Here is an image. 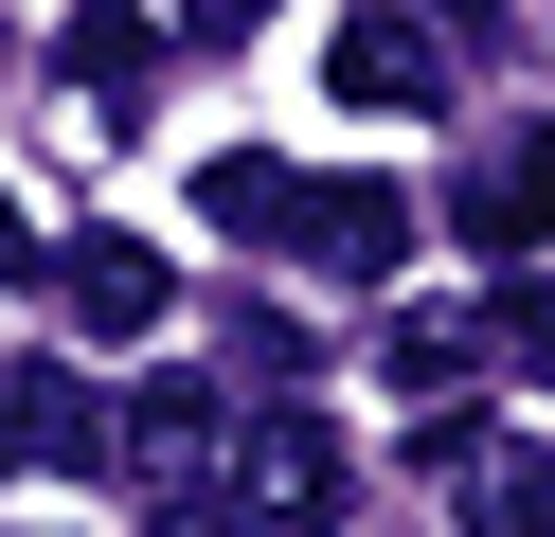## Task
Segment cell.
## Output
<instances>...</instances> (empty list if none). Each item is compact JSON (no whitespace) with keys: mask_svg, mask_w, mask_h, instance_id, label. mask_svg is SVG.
Instances as JSON below:
<instances>
[{"mask_svg":"<svg viewBox=\"0 0 555 537\" xmlns=\"http://www.w3.org/2000/svg\"><path fill=\"white\" fill-rule=\"evenodd\" d=\"M0 54H18V36H0Z\"/></svg>","mask_w":555,"mask_h":537,"instance_id":"17","label":"cell"},{"mask_svg":"<svg viewBox=\"0 0 555 537\" xmlns=\"http://www.w3.org/2000/svg\"><path fill=\"white\" fill-rule=\"evenodd\" d=\"M233 501H251L269 537H323L340 501H359V448H340L305 394H269V412H251V448H233Z\"/></svg>","mask_w":555,"mask_h":537,"instance_id":"1","label":"cell"},{"mask_svg":"<svg viewBox=\"0 0 555 537\" xmlns=\"http://www.w3.org/2000/svg\"><path fill=\"white\" fill-rule=\"evenodd\" d=\"M287 251H305V269H340V286H395V269H412V197H395V179H305Z\"/></svg>","mask_w":555,"mask_h":537,"instance_id":"6","label":"cell"},{"mask_svg":"<svg viewBox=\"0 0 555 537\" xmlns=\"http://www.w3.org/2000/svg\"><path fill=\"white\" fill-rule=\"evenodd\" d=\"M448 18H466V0H448Z\"/></svg>","mask_w":555,"mask_h":537,"instance_id":"16","label":"cell"},{"mask_svg":"<svg viewBox=\"0 0 555 537\" xmlns=\"http://www.w3.org/2000/svg\"><path fill=\"white\" fill-rule=\"evenodd\" d=\"M162 54H180V36H162L144 0H90V18L54 36V90H73V126H144V90H162Z\"/></svg>","mask_w":555,"mask_h":537,"instance_id":"4","label":"cell"},{"mask_svg":"<svg viewBox=\"0 0 555 537\" xmlns=\"http://www.w3.org/2000/svg\"><path fill=\"white\" fill-rule=\"evenodd\" d=\"M466 233H483V251H555V126L502 143V162L466 179Z\"/></svg>","mask_w":555,"mask_h":537,"instance_id":"10","label":"cell"},{"mask_svg":"<svg viewBox=\"0 0 555 537\" xmlns=\"http://www.w3.org/2000/svg\"><path fill=\"white\" fill-rule=\"evenodd\" d=\"M197 215H216L233 251H287V215H305V162H269V143H216V162H197Z\"/></svg>","mask_w":555,"mask_h":537,"instance_id":"9","label":"cell"},{"mask_svg":"<svg viewBox=\"0 0 555 537\" xmlns=\"http://www.w3.org/2000/svg\"><path fill=\"white\" fill-rule=\"evenodd\" d=\"M54 305H73L90 341H162V322H180V269H162L144 233H73L54 251Z\"/></svg>","mask_w":555,"mask_h":537,"instance_id":"7","label":"cell"},{"mask_svg":"<svg viewBox=\"0 0 555 537\" xmlns=\"http://www.w3.org/2000/svg\"><path fill=\"white\" fill-rule=\"evenodd\" d=\"M376 358H395V394H466L483 358H502V305H395Z\"/></svg>","mask_w":555,"mask_h":537,"instance_id":"8","label":"cell"},{"mask_svg":"<svg viewBox=\"0 0 555 537\" xmlns=\"http://www.w3.org/2000/svg\"><path fill=\"white\" fill-rule=\"evenodd\" d=\"M126 412L73 376V358H0V465H108Z\"/></svg>","mask_w":555,"mask_h":537,"instance_id":"3","label":"cell"},{"mask_svg":"<svg viewBox=\"0 0 555 537\" xmlns=\"http://www.w3.org/2000/svg\"><path fill=\"white\" fill-rule=\"evenodd\" d=\"M323 90H340V107H376V126H430V107H448V18L359 0V18L323 36Z\"/></svg>","mask_w":555,"mask_h":537,"instance_id":"2","label":"cell"},{"mask_svg":"<svg viewBox=\"0 0 555 537\" xmlns=\"http://www.w3.org/2000/svg\"><path fill=\"white\" fill-rule=\"evenodd\" d=\"M162 537H269L251 501H162Z\"/></svg>","mask_w":555,"mask_h":537,"instance_id":"14","label":"cell"},{"mask_svg":"<svg viewBox=\"0 0 555 537\" xmlns=\"http://www.w3.org/2000/svg\"><path fill=\"white\" fill-rule=\"evenodd\" d=\"M0 286H18V197H0Z\"/></svg>","mask_w":555,"mask_h":537,"instance_id":"15","label":"cell"},{"mask_svg":"<svg viewBox=\"0 0 555 537\" xmlns=\"http://www.w3.org/2000/svg\"><path fill=\"white\" fill-rule=\"evenodd\" d=\"M502 358H538V376H555V286H502Z\"/></svg>","mask_w":555,"mask_h":537,"instance_id":"13","label":"cell"},{"mask_svg":"<svg viewBox=\"0 0 555 537\" xmlns=\"http://www.w3.org/2000/svg\"><path fill=\"white\" fill-rule=\"evenodd\" d=\"M466 537H555V448H483L466 465Z\"/></svg>","mask_w":555,"mask_h":537,"instance_id":"11","label":"cell"},{"mask_svg":"<svg viewBox=\"0 0 555 537\" xmlns=\"http://www.w3.org/2000/svg\"><path fill=\"white\" fill-rule=\"evenodd\" d=\"M216 465H233V412L197 376H144V394H126V484H144V501H216Z\"/></svg>","mask_w":555,"mask_h":537,"instance_id":"5","label":"cell"},{"mask_svg":"<svg viewBox=\"0 0 555 537\" xmlns=\"http://www.w3.org/2000/svg\"><path fill=\"white\" fill-rule=\"evenodd\" d=\"M162 36H180V54H216V36H251V18H287V0H144Z\"/></svg>","mask_w":555,"mask_h":537,"instance_id":"12","label":"cell"}]
</instances>
